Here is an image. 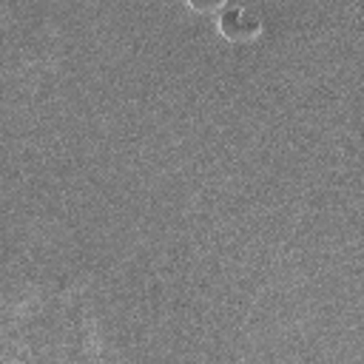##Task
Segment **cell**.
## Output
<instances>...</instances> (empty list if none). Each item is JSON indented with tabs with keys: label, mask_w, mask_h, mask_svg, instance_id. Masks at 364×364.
<instances>
[{
	"label": "cell",
	"mask_w": 364,
	"mask_h": 364,
	"mask_svg": "<svg viewBox=\"0 0 364 364\" xmlns=\"http://www.w3.org/2000/svg\"><path fill=\"white\" fill-rule=\"evenodd\" d=\"M219 31L233 43H247L262 31V20H259V14H253L242 6H228L219 14Z\"/></svg>",
	"instance_id": "obj_1"
},
{
	"label": "cell",
	"mask_w": 364,
	"mask_h": 364,
	"mask_svg": "<svg viewBox=\"0 0 364 364\" xmlns=\"http://www.w3.org/2000/svg\"><path fill=\"white\" fill-rule=\"evenodd\" d=\"M191 3V9H196V11H213V9H219L225 0H188Z\"/></svg>",
	"instance_id": "obj_2"
}]
</instances>
